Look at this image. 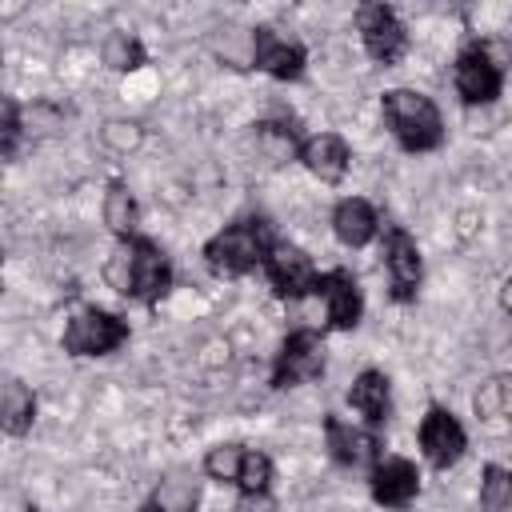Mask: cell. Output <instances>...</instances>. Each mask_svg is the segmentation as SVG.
Returning a JSON list of instances; mask_svg holds the SVG:
<instances>
[{
  "label": "cell",
  "instance_id": "21",
  "mask_svg": "<svg viewBox=\"0 0 512 512\" xmlns=\"http://www.w3.org/2000/svg\"><path fill=\"white\" fill-rule=\"evenodd\" d=\"M244 452H248V448H240V444H216V448L208 452V460H204L208 476H212V480H232V484H236L240 464H244Z\"/></svg>",
  "mask_w": 512,
  "mask_h": 512
},
{
  "label": "cell",
  "instance_id": "8",
  "mask_svg": "<svg viewBox=\"0 0 512 512\" xmlns=\"http://www.w3.org/2000/svg\"><path fill=\"white\" fill-rule=\"evenodd\" d=\"M500 64L488 56V48H464L456 60V88L468 104H488L500 96Z\"/></svg>",
  "mask_w": 512,
  "mask_h": 512
},
{
  "label": "cell",
  "instance_id": "13",
  "mask_svg": "<svg viewBox=\"0 0 512 512\" xmlns=\"http://www.w3.org/2000/svg\"><path fill=\"white\" fill-rule=\"evenodd\" d=\"M324 436H328V452L336 464H348V468H360L368 460H376L380 452V440L356 424H344L340 416H328L324 420Z\"/></svg>",
  "mask_w": 512,
  "mask_h": 512
},
{
  "label": "cell",
  "instance_id": "24",
  "mask_svg": "<svg viewBox=\"0 0 512 512\" xmlns=\"http://www.w3.org/2000/svg\"><path fill=\"white\" fill-rule=\"evenodd\" d=\"M144 56H140V44L136 40H124V36H116L112 44H108V64L112 68H136Z\"/></svg>",
  "mask_w": 512,
  "mask_h": 512
},
{
  "label": "cell",
  "instance_id": "7",
  "mask_svg": "<svg viewBox=\"0 0 512 512\" xmlns=\"http://www.w3.org/2000/svg\"><path fill=\"white\" fill-rule=\"evenodd\" d=\"M360 36H364L368 56H376L380 64L400 60V52H404V44H408L404 24H400L396 12L384 8V4H364V8H360Z\"/></svg>",
  "mask_w": 512,
  "mask_h": 512
},
{
  "label": "cell",
  "instance_id": "10",
  "mask_svg": "<svg viewBox=\"0 0 512 512\" xmlns=\"http://www.w3.org/2000/svg\"><path fill=\"white\" fill-rule=\"evenodd\" d=\"M384 256H388L392 296L396 300H412L416 288H420V252H416V240L404 228H392L388 232V244H384Z\"/></svg>",
  "mask_w": 512,
  "mask_h": 512
},
{
  "label": "cell",
  "instance_id": "19",
  "mask_svg": "<svg viewBox=\"0 0 512 512\" xmlns=\"http://www.w3.org/2000/svg\"><path fill=\"white\" fill-rule=\"evenodd\" d=\"M480 508H484V512H512V472H504V468H496V464L484 472Z\"/></svg>",
  "mask_w": 512,
  "mask_h": 512
},
{
  "label": "cell",
  "instance_id": "28",
  "mask_svg": "<svg viewBox=\"0 0 512 512\" xmlns=\"http://www.w3.org/2000/svg\"><path fill=\"white\" fill-rule=\"evenodd\" d=\"M140 512H164V508H160V504H144Z\"/></svg>",
  "mask_w": 512,
  "mask_h": 512
},
{
  "label": "cell",
  "instance_id": "20",
  "mask_svg": "<svg viewBox=\"0 0 512 512\" xmlns=\"http://www.w3.org/2000/svg\"><path fill=\"white\" fill-rule=\"evenodd\" d=\"M476 412H480L484 420H500V416H508V412H512V380H508V376L488 380V384L476 392Z\"/></svg>",
  "mask_w": 512,
  "mask_h": 512
},
{
  "label": "cell",
  "instance_id": "5",
  "mask_svg": "<svg viewBox=\"0 0 512 512\" xmlns=\"http://www.w3.org/2000/svg\"><path fill=\"white\" fill-rule=\"evenodd\" d=\"M124 260H128L124 292H132V296L144 300V304H152V300H160V296L168 292V284H172V268H168V260H164V252H160L156 244H148V240H132Z\"/></svg>",
  "mask_w": 512,
  "mask_h": 512
},
{
  "label": "cell",
  "instance_id": "12",
  "mask_svg": "<svg viewBox=\"0 0 512 512\" xmlns=\"http://www.w3.org/2000/svg\"><path fill=\"white\" fill-rule=\"evenodd\" d=\"M316 292L324 296L328 320H332L336 328H352V324L360 320V312H364V300H360V288H356V280H352L344 268L316 276Z\"/></svg>",
  "mask_w": 512,
  "mask_h": 512
},
{
  "label": "cell",
  "instance_id": "15",
  "mask_svg": "<svg viewBox=\"0 0 512 512\" xmlns=\"http://www.w3.org/2000/svg\"><path fill=\"white\" fill-rule=\"evenodd\" d=\"M300 160L308 164V172L312 176H320V180H340L344 172H348V144L336 136V132H320V136H312L304 148H300Z\"/></svg>",
  "mask_w": 512,
  "mask_h": 512
},
{
  "label": "cell",
  "instance_id": "2",
  "mask_svg": "<svg viewBox=\"0 0 512 512\" xmlns=\"http://www.w3.org/2000/svg\"><path fill=\"white\" fill-rule=\"evenodd\" d=\"M384 120L392 128V136L412 148V152H428L440 144L444 136V124H440V112L428 96L412 92V88H392L384 92Z\"/></svg>",
  "mask_w": 512,
  "mask_h": 512
},
{
  "label": "cell",
  "instance_id": "27",
  "mask_svg": "<svg viewBox=\"0 0 512 512\" xmlns=\"http://www.w3.org/2000/svg\"><path fill=\"white\" fill-rule=\"evenodd\" d=\"M500 304L512 312V280H504V292H500Z\"/></svg>",
  "mask_w": 512,
  "mask_h": 512
},
{
  "label": "cell",
  "instance_id": "14",
  "mask_svg": "<svg viewBox=\"0 0 512 512\" xmlns=\"http://www.w3.org/2000/svg\"><path fill=\"white\" fill-rule=\"evenodd\" d=\"M252 52H256V64L276 80H296L304 72V48L284 40V36H276L272 28H256Z\"/></svg>",
  "mask_w": 512,
  "mask_h": 512
},
{
  "label": "cell",
  "instance_id": "22",
  "mask_svg": "<svg viewBox=\"0 0 512 512\" xmlns=\"http://www.w3.org/2000/svg\"><path fill=\"white\" fill-rule=\"evenodd\" d=\"M268 480H272V460H268L264 452L248 448V452H244V464H240L236 484H240L244 492H268Z\"/></svg>",
  "mask_w": 512,
  "mask_h": 512
},
{
  "label": "cell",
  "instance_id": "17",
  "mask_svg": "<svg viewBox=\"0 0 512 512\" xmlns=\"http://www.w3.org/2000/svg\"><path fill=\"white\" fill-rule=\"evenodd\" d=\"M348 404L368 420V424H380L392 408V396H388V376L380 372H360L352 392H348Z\"/></svg>",
  "mask_w": 512,
  "mask_h": 512
},
{
  "label": "cell",
  "instance_id": "6",
  "mask_svg": "<svg viewBox=\"0 0 512 512\" xmlns=\"http://www.w3.org/2000/svg\"><path fill=\"white\" fill-rule=\"evenodd\" d=\"M264 268H268L272 292L284 296V300H300L304 292L316 288V268H312V260H308L300 248H292V244H276V248L268 252V260H264Z\"/></svg>",
  "mask_w": 512,
  "mask_h": 512
},
{
  "label": "cell",
  "instance_id": "18",
  "mask_svg": "<svg viewBox=\"0 0 512 512\" xmlns=\"http://www.w3.org/2000/svg\"><path fill=\"white\" fill-rule=\"evenodd\" d=\"M4 432H12V436H20L28 424H32V412H36V400H32V392L20 384V380H8L4 384Z\"/></svg>",
  "mask_w": 512,
  "mask_h": 512
},
{
  "label": "cell",
  "instance_id": "9",
  "mask_svg": "<svg viewBox=\"0 0 512 512\" xmlns=\"http://www.w3.org/2000/svg\"><path fill=\"white\" fill-rule=\"evenodd\" d=\"M464 444L468 440H464L460 420L452 412H444V408H428V416L420 424V448H424V456L436 468H448V464H456L464 456Z\"/></svg>",
  "mask_w": 512,
  "mask_h": 512
},
{
  "label": "cell",
  "instance_id": "26",
  "mask_svg": "<svg viewBox=\"0 0 512 512\" xmlns=\"http://www.w3.org/2000/svg\"><path fill=\"white\" fill-rule=\"evenodd\" d=\"M236 512H276V504L264 492H244V500L236 504Z\"/></svg>",
  "mask_w": 512,
  "mask_h": 512
},
{
  "label": "cell",
  "instance_id": "25",
  "mask_svg": "<svg viewBox=\"0 0 512 512\" xmlns=\"http://www.w3.org/2000/svg\"><path fill=\"white\" fill-rule=\"evenodd\" d=\"M16 132H20V124H16V104L4 100V152L16 148Z\"/></svg>",
  "mask_w": 512,
  "mask_h": 512
},
{
  "label": "cell",
  "instance_id": "3",
  "mask_svg": "<svg viewBox=\"0 0 512 512\" xmlns=\"http://www.w3.org/2000/svg\"><path fill=\"white\" fill-rule=\"evenodd\" d=\"M324 372V340L308 328L292 332L280 352H276V364H272V384L276 388H296V384H308Z\"/></svg>",
  "mask_w": 512,
  "mask_h": 512
},
{
  "label": "cell",
  "instance_id": "4",
  "mask_svg": "<svg viewBox=\"0 0 512 512\" xmlns=\"http://www.w3.org/2000/svg\"><path fill=\"white\" fill-rule=\"evenodd\" d=\"M124 340H128V324L116 320L112 312H100V308L72 316V324L64 328V348L72 356H104V352L120 348Z\"/></svg>",
  "mask_w": 512,
  "mask_h": 512
},
{
  "label": "cell",
  "instance_id": "11",
  "mask_svg": "<svg viewBox=\"0 0 512 512\" xmlns=\"http://www.w3.org/2000/svg\"><path fill=\"white\" fill-rule=\"evenodd\" d=\"M416 492H420V476H416V468L408 460H400V456L376 460V468H372V496H376V504L404 508V504H412Z\"/></svg>",
  "mask_w": 512,
  "mask_h": 512
},
{
  "label": "cell",
  "instance_id": "16",
  "mask_svg": "<svg viewBox=\"0 0 512 512\" xmlns=\"http://www.w3.org/2000/svg\"><path fill=\"white\" fill-rule=\"evenodd\" d=\"M332 228H336V236L344 244L360 248V244H368L376 236V212H372L368 200H356V196L352 200H340L336 212H332Z\"/></svg>",
  "mask_w": 512,
  "mask_h": 512
},
{
  "label": "cell",
  "instance_id": "23",
  "mask_svg": "<svg viewBox=\"0 0 512 512\" xmlns=\"http://www.w3.org/2000/svg\"><path fill=\"white\" fill-rule=\"evenodd\" d=\"M108 224H112L116 232H132V224H136L132 196H128L120 184H112V192H108Z\"/></svg>",
  "mask_w": 512,
  "mask_h": 512
},
{
  "label": "cell",
  "instance_id": "1",
  "mask_svg": "<svg viewBox=\"0 0 512 512\" xmlns=\"http://www.w3.org/2000/svg\"><path fill=\"white\" fill-rule=\"evenodd\" d=\"M272 248H276V244H272V224L260 220V216H252V220H236V224H228L220 236H212V240L204 244V256H208V264H212L216 272L240 276V272L256 268L260 260H268Z\"/></svg>",
  "mask_w": 512,
  "mask_h": 512
}]
</instances>
